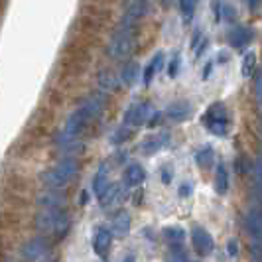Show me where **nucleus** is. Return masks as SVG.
Listing matches in <instances>:
<instances>
[{"label": "nucleus", "instance_id": "obj_1", "mask_svg": "<svg viewBox=\"0 0 262 262\" xmlns=\"http://www.w3.org/2000/svg\"><path fill=\"white\" fill-rule=\"evenodd\" d=\"M101 113H103V99H101V97L89 99L85 105H81L71 117L67 118L66 130H63V140H73V138H77L79 134L85 130Z\"/></svg>", "mask_w": 262, "mask_h": 262}, {"label": "nucleus", "instance_id": "obj_2", "mask_svg": "<svg viewBox=\"0 0 262 262\" xmlns=\"http://www.w3.org/2000/svg\"><path fill=\"white\" fill-rule=\"evenodd\" d=\"M34 227L43 235H53L55 238H63L71 229V219L66 209H41L34 217Z\"/></svg>", "mask_w": 262, "mask_h": 262}, {"label": "nucleus", "instance_id": "obj_3", "mask_svg": "<svg viewBox=\"0 0 262 262\" xmlns=\"http://www.w3.org/2000/svg\"><path fill=\"white\" fill-rule=\"evenodd\" d=\"M77 173L79 162L75 158H67V160H61L59 164H55L53 168H50L46 173H41V182L52 189H61L67 184H71Z\"/></svg>", "mask_w": 262, "mask_h": 262}, {"label": "nucleus", "instance_id": "obj_4", "mask_svg": "<svg viewBox=\"0 0 262 262\" xmlns=\"http://www.w3.org/2000/svg\"><path fill=\"white\" fill-rule=\"evenodd\" d=\"M134 22L132 18H124V22L120 24L118 32L115 34V38L108 46V55L113 59H124L128 57L134 50Z\"/></svg>", "mask_w": 262, "mask_h": 262}, {"label": "nucleus", "instance_id": "obj_5", "mask_svg": "<svg viewBox=\"0 0 262 262\" xmlns=\"http://www.w3.org/2000/svg\"><path fill=\"white\" fill-rule=\"evenodd\" d=\"M203 122L207 126V130L215 136H225L229 132L231 126V120H229V113H227V106L223 103H213V105L205 111L203 115Z\"/></svg>", "mask_w": 262, "mask_h": 262}, {"label": "nucleus", "instance_id": "obj_6", "mask_svg": "<svg viewBox=\"0 0 262 262\" xmlns=\"http://www.w3.org/2000/svg\"><path fill=\"white\" fill-rule=\"evenodd\" d=\"M50 249H52L50 236H34V238H30L22 245L20 254H22L24 260H39L50 252Z\"/></svg>", "mask_w": 262, "mask_h": 262}, {"label": "nucleus", "instance_id": "obj_7", "mask_svg": "<svg viewBox=\"0 0 262 262\" xmlns=\"http://www.w3.org/2000/svg\"><path fill=\"white\" fill-rule=\"evenodd\" d=\"M191 245L199 256H209L213 249H215V241L207 229L203 227H193L191 231Z\"/></svg>", "mask_w": 262, "mask_h": 262}, {"label": "nucleus", "instance_id": "obj_8", "mask_svg": "<svg viewBox=\"0 0 262 262\" xmlns=\"http://www.w3.org/2000/svg\"><path fill=\"white\" fill-rule=\"evenodd\" d=\"M152 115V106L148 105V103H136V105H132L128 111H126V124H130V126H140V124H144L148 117Z\"/></svg>", "mask_w": 262, "mask_h": 262}, {"label": "nucleus", "instance_id": "obj_9", "mask_svg": "<svg viewBox=\"0 0 262 262\" xmlns=\"http://www.w3.org/2000/svg\"><path fill=\"white\" fill-rule=\"evenodd\" d=\"M168 142H170V134L168 132H160V134H154V136H148L142 142V146H140V150H142V154L150 156V154H156L158 150H162Z\"/></svg>", "mask_w": 262, "mask_h": 262}, {"label": "nucleus", "instance_id": "obj_10", "mask_svg": "<svg viewBox=\"0 0 262 262\" xmlns=\"http://www.w3.org/2000/svg\"><path fill=\"white\" fill-rule=\"evenodd\" d=\"M191 113H193V106L189 105L187 101H176V103H171V105L166 108V115H168L171 120H176V122L187 120V118L191 117Z\"/></svg>", "mask_w": 262, "mask_h": 262}, {"label": "nucleus", "instance_id": "obj_11", "mask_svg": "<svg viewBox=\"0 0 262 262\" xmlns=\"http://www.w3.org/2000/svg\"><path fill=\"white\" fill-rule=\"evenodd\" d=\"M111 243H113V233L108 229H99L95 238H93V249L99 256H106V252L111 249Z\"/></svg>", "mask_w": 262, "mask_h": 262}, {"label": "nucleus", "instance_id": "obj_12", "mask_svg": "<svg viewBox=\"0 0 262 262\" xmlns=\"http://www.w3.org/2000/svg\"><path fill=\"white\" fill-rule=\"evenodd\" d=\"M130 223H132V219H130V215H128V211H118L117 215L113 217V233L117 236H126L128 233H130Z\"/></svg>", "mask_w": 262, "mask_h": 262}, {"label": "nucleus", "instance_id": "obj_13", "mask_svg": "<svg viewBox=\"0 0 262 262\" xmlns=\"http://www.w3.org/2000/svg\"><path fill=\"white\" fill-rule=\"evenodd\" d=\"M38 203L43 209H63L66 207V197L59 193H43L38 197Z\"/></svg>", "mask_w": 262, "mask_h": 262}, {"label": "nucleus", "instance_id": "obj_14", "mask_svg": "<svg viewBox=\"0 0 262 262\" xmlns=\"http://www.w3.org/2000/svg\"><path fill=\"white\" fill-rule=\"evenodd\" d=\"M250 39H252V32L249 28H236L229 34V43L233 48H245Z\"/></svg>", "mask_w": 262, "mask_h": 262}, {"label": "nucleus", "instance_id": "obj_15", "mask_svg": "<svg viewBox=\"0 0 262 262\" xmlns=\"http://www.w3.org/2000/svg\"><path fill=\"white\" fill-rule=\"evenodd\" d=\"M108 168H106V164H103L99 171H97V176H95V182H93V191H95V195L101 197L105 193V189L108 187Z\"/></svg>", "mask_w": 262, "mask_h": 262}, {"label": "nucleus", "instance_id": "obj_16", "mask_svg": "<svg viewBox=\"0 0 262 262\" xmlns=\"http://www.w3.org/2000/svg\"><path fill=\"white\" fill-rule=\"evenodd\" d=\"M124 180L128 185H140L146 180V171L140 164H130L124 171Z\"/></svg>", "mask_w": 262, "mask_h": 262}, {"label": "nucleus", "instance_id": "obj_17", "mask_svg": "<svg viewBox=\"0 0 262 262\" xmlns=\"http://www.w3.org/2000/svg\"><path fill=\"white\" fill-rule=\"evenodd\" d=\"M162 235H164V238L170 243L171 247H180L185 238V231L182 227H178V225H171V227H164Z\"/></svg>", "mask_w": 262, "mask_h": 262}, {"label": "nucleus", "instance_id": "obj_18", "mask_svg": "<svg viewBox=\"0 0 262 262\" xmlns=\"http://www.w3.org/2000/svg\"><path fill=\"white\" fill-rule=\"evenodd\" d=\"M247 227H249V235L252 236V243H260V213H258V209L249 213Z\"/></svg>", "mask_w": 262, "mask_h": 262}, {"label": "nucleus", "instance_id": "obj_19", "mask_svg": "<svg viewBox=\"0 0 262 262\" xmlns=\"http://www.w3.org/2000/svg\"><path fill=\"white\" fill-rule=\"evenodd\" d=\"M215 189L217 193L225 195L229 191V171L225 168V164H219L217 166V173H215Z\"/></svg>", "mask_w": 262, "mask_h": 262}, {"label": "nucleus", "instance_id": "obj_20", "mask_svg": "<svg viewBox=\"0 0 262 262\" xmlns=\"http://www.w3.org/2000/svg\"><path fill=\"white\" fill-rule=\"evenodd\" d=\"M195 162H197V166L203 168V170L211 168L213 162H215V152H213V148H211V146H203L195 154Z\"/></svg>", "mask_w": 262, "mask_h": 262}, {"label": "nucleus", "instance_id": "obj_21", "mask_svg": "<svg viewBox=\"0 0 262 262\" xmlns=\"http://www.w3.org/2000/svg\"><path fill=\"white\" fill-rule=\"evenodd\" d=\"M162 61H164V55H162V53H158L156 57L148 63V67H146V71H144V83L146 85H150V83H152L154 75H156L158 71H160V67H162Z\"/></svg>", "mask_w": 262, "mask_h": 262}, {"label": "nucleus", "instance_id": "obj_22", "mask_svg": "<svg viewBox=\"0 0 262 262\" xmlns=\"http://www.w3.org/2000/svg\"><path fill=\"white\" fill-rule=\"evenodd\" d=\"M146 10H148V6H146L144 0H134L130 6H128V18H132V20H140V18L146 14Z\"/></svg>", "mask_w": 262, "mask_h": 262}, {"label": "nucleus", "instance_id": "obj_23", "mask_svg": "<svg viewBox=\"0 0 262 262\" xmlns=\"http://www.w3.org/2000/svg\"><path fill=\"white\" fill-rule=\"evenodd\" d=\"M136 71H138L136 63H128V66L122 69V83H124L126 87H130V85L136 83Z\"/></svg>", "mask_w": 262, "mask_h": 262}, {"label": "nucleus", "instance_id": "obj_24", "mask_svg": "<svg viewBox=\"0 0 262 262\" xmlns=\"http://www.w3.org/2000/svg\"><path fill=\"white\" fill-rule=\"evenodd\" d=\"M166 262H189V260H187V252L182 247H171L170 252L166 254Z\"/></svg>", "mask_w": 262, "mask_h": 262}, {"label": "nucleus", "instance_id": "obj_25", "mask_svg": "<svg viewBox=\"0 0 262 262\" xmlns=\"http://www.w3.org/2000/svg\"><path fill=\"white\" fill-rule=\"evenodd\" d=\"M254 63H256V55L249 52V55H245V61H243V75L245 77H250L254 73Z\"/></svg>", "mask_w": 262, "mask_h": 262}, {"label": "nucleus", "instance_id": "obj_26", "mask_svg": "<svg viewBox=\"0 0 262 262\" xmlns=\"http://www.w3.org/2000/svg\"><path fill=\"white\" fill-rule=\"evenodd\" d=\"M193 10H195V0H182V12L187 20L193 16Z\"/></svg>", "mask_w": 262, "mask_h": 262}, {"label": "nucleus", "instance_id": "obj_27", "mask_svg": "<svg viewBox=\"0 0 262 262\" xmlns=\"http://www.w3.org/2000/svg\"><path fill=\"white\" fill-rule=\"evenodd\" d=\"M130 136H132V130H128V128H120V130H118L117 134L113 136V142H115V144H120V142H126V140H128Z\"/></svg>", "mask_w": 262, "mask_h": 262}, {"label": "nucleus", "instance_id": "obj_28", "mask_svg": "<svg viewBox=\"0 0 262 262\" xmlns=\"http://www.w3.org/2000/svg\"><path fill=\"white\" fill-rule=\"evenodd\" d=\"M101 85L105 87V89H113L115 85H113V75L111 73H103L101 75Z\"/></svg>", "mask_w": 262, "mask_h": 262}, {"label": "nucleus", "instance_id": "obj_29", "mask_svg": "<svg viewBox=\"0 0 262 262\" xmlns=\"http://www.w3.org/2000/svg\"><path fill=\"white\" fill-rule=\"evenodd\" d=\"M211 4H213V14H215V20L219 22V20H221V8H223V2H219V0H213Z\"/></svg>", "mask_w": 262, "mask_h": 262}, {"label": "nucleus", "instance_id": "obj_30", "mask_svg": "<svg viewBox=\"0 0 262 262\" xmlns=\"http://www.w3.org/2000/svg\"><path fill=\"white\" fill-rule=\"evenodd\" d=\"M178 63H180V59L178 57H173V61H171V66H170V69H168V73H170L171 77L178 73Z\"/></svg>", "mask_w": 262, "mask_h": 262}, {"label": "nucleus", "instance_id": "obj_31", "mask_svg": "<svg viewBox=\"0 0 262 262\" xmlns=\"http://www.w3.org/2000/svg\"><path fill=\"white\" fill-rule=\"evenodd\" d=\"M162 180H164V184H170L171 182V170L168 171V168H164V171H162Z\"/></svg>", "mask_w": 262, "mask_h": 262}, {"label": "nucleus", "instance_id": "obj_32", "mask_svg": "<svg viewBox=\"0 0 262 262\" xmlns=\"http://www.w3.org/2000/svg\"><path fill=\"white\" fill-rule=\"evenodd\" d=\"M238 252V249H236V241H229V254L233 256V254H236Z\"/></svg>", "mask_w": 262, "mask_h": 262}, {"label": "nucleus", "instance_id": "obj_33", "mask_svg": "<svg viewBox=\"0 0 262 262\" xmlns=\"http://www.w3.org/2000/svg\"><path fill=\"white\" fill-rule=\"evenodd\" d=\"M191 191V185H182V189H180V195H187Z\"/></svg>", "mask_w": 262, "mask_h": 262}, {"label": "nucleus", "instance_id": "obj_34", "mask_svg": "<svg viewBox=\"0 0 262 262\" xmlns=\"http://www.w3.org/2000/svg\"><path fill=\"white\" fill-rule=\"evenodd\" d=\"M158 122H160V113H156V117L150 118V122H148V124H150V126H156Z\"/></svg>", "mask_w": 262, "mask_h": 262}, {"label": "nucleus", "instance_id": "obj_35", "mask_svg": "<svg viewBox=\"0 0 262 262\" xmlns=\"http://www.w3.org/2000/svg\"><path fill=\"white\" fill-rule=\"evenodd\" d=\"M258 4H260V0H249L250 10H256V8H258Z\"/></svg>", "mask_w": 262, "mask_h": 262}, {"label": "nucleus", "instance_id": "obj_36", "mask_svg": "<svg viewBox=\"0 0 262 262\" xmlns=\"http://www.w3.org/2000/svg\"><path fill=\"white\" fill-rule=\"evenodd\" d=\"M126 262H134V258H132V256H128V258H126Z\"/></svg>", "mask_w": 262, "mask_h": 262}]
</instances>
